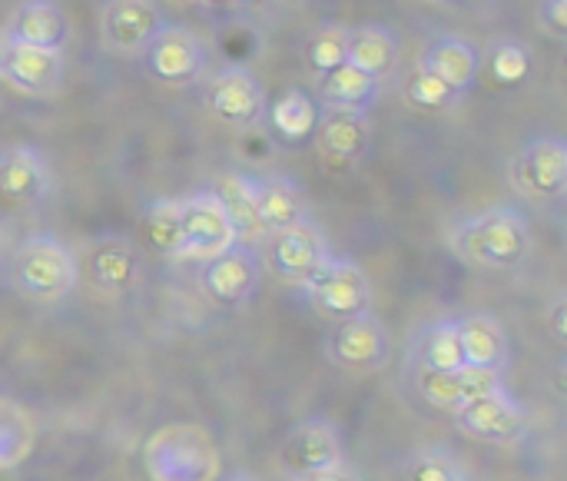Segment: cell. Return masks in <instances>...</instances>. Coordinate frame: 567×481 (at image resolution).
Instances as JSON below:
<instances>
[{
    "instance_id": "1",
    "label": "cell",
    "mask_w": 567,
    "mask_h": 481,
    "mask_svg": "<svg viewBox=\"0 0 567 481\" xmlns=\"http://www.w3.org/2000/svg\"><path fill=\"white\" fill-rule=\"evenodd\" d=\"M449 249L475 269L508 273L528 259L532 226L518 209L492 206L458 219L449 233Z\"/></svg>"
},
{
    "instance_id": "2",
    "label": "cell",
    "mask_w": 567,
    "mask_h": 481,
    "mask_svg": "<svg viewBox=\"0 0 567 481\" xmlns=\"http://www.w3.org/2000/svg\"><path fill=\"white\" fill-rule=\"evenodd\" d=\"M143 472L150 481H219L223 456L203 426L173 422L146 439Z\"/></svg>"
},
{
    "instance_id": "3",
    "label": "cell",
    "mask_w": 567,
    "mask_h": 481,
    "mask_svg": "<svg viewBox=\"0 0 567 481\" xmlns=\"http://www.w3.org/2000/svg\"><path fill=\"white\" fill-rule=\"evenodd\" d=\"M76 279H80V263L73 249L56 236L47 233L27 236L10 256V283L30 303H43V306L60 303L76 289Z\"/></svg>"
},
{
    "instance_id": "4",
    "label": "cell",
    "mask_w": 567,
    "mask_h": 481,
    "mask_svg": "<svg viewBox=\"0 0 567 481\" xmlns=\"http://www.w3.org/2000/svg\"><path fill=\"white\" fill-rule=\"evenodd\" d=\"M309 303L316 306L319 316L332 323H346L355 316H365L372 306V283L365 269L352 259L329 256L306 283H302Z\"/></svg>"
},
{
    "instance_id": "5",
    "label": "cell",
    "mask_w": 567,
    "mask_h": 481,
    "mask_svg": "<svg viewBox=\"0 0 567 481\" xmlns=\"http://www.w3.org/2000/svg\"><path fill=\"white\" fill-rule=\"evenodd\" d=\"M508 183L528 199H561L567 193V146L561 136L528 140L508 163Z\"/></svg>"
},
{
    "instance_id": "6",
    "label": "cell",
    "mask_w": 567,
    "mask_h": 481,
    "mask_svg": "<svg viewBox=\"0 0 567 481\" xmlns=\"http://www.w3.org/2000/svg\"><path fill=\"white\" fill-rule=\"evenodd\" d=\"M140 57L146 73L163 86H193L203 80L209 66L206 43L189 27H173V23H166Z\"/></svg>"
},
{
    "instance_id": "7",
    "label": "cell",
    "mask_w": 567,
    "mask_h": 481,
    "mask_svg": "<svg viewBox=\"0 0 567 481\" xmlns=\"http://www.w3.org/2000/svg\"><path fill=\"white\" fill-rule=\"evenodd\" d=\"M209 113L233 130H256L266 120V86L249 66H223L206 86Z\"/></svg>"
},
{
    "instance_id": "8",
    "label": "cell",
    "mask_w": 567,
    "mask_h": 481,
    "mask_svg": "<svg viewBox=\"0 0 567 481\" xmlns=\"http://www.w3.org/2000/svg\"><path fill=\"white\" fill-rule=\"evenodd\" d=\"M179 226H183L179 263H209L213 256L236 246V233L219 199L209 190L179 199Z\"/></svg>"
},
{
    "instance_id": "9",
    "label": "cell",
    "mask_w": 567,
    "mask_h": 481,
    "mask_svg": "<svg viewBox=\"0 0 567 481\" xmlns=\"http://www.w3.org/2000/svg\"><path fill=\"white\" fill-rule=\"evenodd\" d=\"M163 27L166 13L156 0H103L100 40L110 53L140 57Z\"/></svg>"
},
{
    "instance_id": "10",
    "label": "cell",
    "mask_w": 567,
    "mask_h": 481,
    "mask_svg": "<svg viewBox=\"0 0 567 481\" xmlns=\"http://www.w3.org/2000/svg\"><path fill=\"white\" fill-rule=\"evenodd\" d=\"M259 279H262V263H259V253L246 243H236L229 246L226 253L213 256L209 263H203L199 269V286L203 293L223 306V309H233V306H243L252 299V293L259 289Z\"/></svg>"
},
{
    "instance_id": "11",
    "label": "cell",
    "mask_w": 567,
    "mask_h": 481,
    "mask_svg": "<svg viewBox=\"0 0 567 481\" xmlns=\"http://www.w3.org/2000/svg\"><path fill=\"white\" fill-rule=\"evenodd\" d=\"M339 462H346L339 432H336V426H329L322 419L302 422L279 446V469L289 479L306 481L319 475V472H326V469H332V465H339Z\"/></svg>"
},
{
    "instance_id": "12",
    "label": "cell",
    "mask_w": 567,
    "mask_h": 481,
    "mask_svg": "<svg viewBox=\"0 0 567 481\" xmlns=\"http://www.w3.org/2000/svg\"><path fill=\"white\" fill-rule=\"evenodd\" d=\"M326 352H329V359L339 369H349V372H375V369H382L389 362L392 346H389L385 326L375 316L365 313V316L336 323Z\"/></svg>"
},
{
    "instance_id": "13",
    "label": "cell",
    "mask_w": 567,
    "mask_h": 481,
    "mask_svg": "<svg viewBox=\"0 0 567 481\" xmlns=\"http://www.w3.org/2000/svg\"><path fill=\"white\" fill-rule=\"evenodd\" d=\"M455 422L465 436L488 446H515L528 432V412L512 392H498L478 402H468L455 412Z\"/></svg>"
},
{
    "instance_id": "14",
    "label": "cell",
    "mask_w": 567,
    "mask_h": 481,
    "mask_svg": "<svg viewBox=\"0 0 567 481\" xmlns=\"http://www.w3.org/2000/svg\"><path fill=\"white\" fill-rule=\"evenodd\" d=\"M316 143L319 153L329 166L336 170H352L365 160L372 146V123L369 113L355 110H329L319 106V123H316Z\"/></svg>"
},
{
    "instance_id": "15",
    "label": "cell",
    "mask_w": 567,
    "mask_h": 481,
    "mask_svg": "<svg viewBox=\"0 0 567 481\" xmlns=\"http://www.w3.org/2000/svg\"><path fill=\"white\" fill-rule=\"evenodd\" d=\"M332 256L329 243H326V233L319 229V223L312 219H302L289 229H279L272 233V243H269V263L272 269L289 279V283H306L326 259Z\"/></svg>"
},
{
    "instance_id": "16",
    "label": "cell",
    "mask_w": 567,
    "mask_h": 481,
    "mask_svg": "<svg viewBox=\"0 0 567 481\" xmlns=\"http://www.w3.org/2000/svg\"><path fill=\"white\" fill-rule=\"evenodd\" d=\"M63 53L56 50H40V47H27V43H13L7 37L3 57H0V76L17 86L20 93L30 96H50L63 86Z\"/></svg>"
},
{
    "instance_id": "17",
    "label": "cell",
    "mask_w": 567,
    "mask_h": 481,
    "mask_svg": "<svg viewBox=\"0 0 567 481\" xmlns=\"http://www.w3.org/2000/svg\"><path fill=\"white\" fill-rule=\"evenodd\" d=\"M53 186L47 156L37 146H7L0 150V199L10 206H33Z\"/></svg>"
},
{
    "instance_id": "18",
    "label": "cell",
    "mask_w": 567,
    "mask_h": 481,
    "mask_svg": "<svg viewBox=\"0 0 567 481\" xmlns=\"http://www.w3.org/2000/svg\"><path fill=\"white\" fill-rule=\"evenodd\" d=\"M7 37L13 43L63 53L70 40V20L56 0H20L7 23Z\"/></svg>"
},
{
    "instance_id": "19",
    "label": "cell",
    "mask_w": 567,
    "mask_h": 481,
    "mask_svg": "<svg viewBox=\"0 0 567 481\" xmlns=\"http://www.w3.org/2000/svg\"><path fill=\"white\" fill-rule=\"evenodd\" d=\"M86 276L100 293H126L140 276V249L126 236H100L86 249Z\"/></svg>"
},
{
    "instance_id": "20",
    "label": "cell",
    "mask_w": 567,
    "mask_h": 481,
    "mask_svg": "<svg viewBox=\"0 0 567 481\" xmlns=\"http://www.w3.org/2000/svg\"><path fill=\"white\" fill-rule=\"evenodd\" d=\"M419 66H425L442 83H449L452 90H458L465 96L475 86V80H478L482 53L475 50L472 40H465L458 33H445V37H439V40L429 43V50L422 53Z\"/></svg>"
},
{
    "instance_id": "21",
    "label": "cell",
    "mask_w": 567,
    "mask_h": 481,
    "mask_svg": "<svg viewBox=\"0 0 567 481\" xmlns=\"http://www.w3.org/2000/svg\"><path fill=\"white\" fill-rule=\"evenodd\" d=\"M252 180V196H256V209H259V219L266 226V233H279V229H289L302 219H309V203H306V193L296 180L289 176H249Z\"/></svg>"
},
{
    "instance_id": "22",
    "label": "cell",
    "mask_w": 567,
    "mask_h": 481,
    "mask_svg": "<svg viewBox=\"0 0 567 481\" xmlns=\"http://www.w3.org/2000/svg\"><path fill=\"white\" fill-rule=\"evenodd\" d=\"M458 339H462L465 366L505 372L512 349H508V332L495 316L472 313V316L458 319Z\"/></svg>"
},
{
    "instance_id": "23",
    "label": "cell",
    "mask_w": 567,
    "mask_h": 481,
    "mask_svg": "<svg viewBox=\"0 0 567 481\" xmlns=\"http://www.w3.org/2000/svg\"><path fill=\"white\" fill-rule=\"evenodd\" d=\"M346 63H352L355 70H362V73H369L372 80L382 83L399 66V37L389 27H382V23L349 27Z\"/></svg>"
},
{
    "instance_id": "24",
    "label": "cell",
    "mask_w": 567,
    "mask_h": 481,
    "mask_svg": "<svg viewBox=\"0 0 567 481\" xmlns=\"http://www.w3.org/2000/svg\"><path fill=\"white\" fill-rule=\"evenodd\" d=\"M209 193L219 199V206H223V213H226V219H229V226L236 233V243H246L249 246V243H259L266 236V226L259 219L256 196H252V180L249 176H243V173H223Z\"/></svg>"
},
{
    "instance_id": "25",
    "label": "cell",
    "mask_w": 567,
    "mask_h": 481,
    "mask_svg": "<svg viewBox=\"0 0 567 481\" xmlns=\"http://www.w3.org/2000/svg\"><path fill=\"white\" fill-rule=\"evenodd\" d=\"M319 103L329 110H355V113H369L382 93V83L372 80L369 73L355 70L352 63H342L329 73L319 76L316 83Z\"/></svg>"
},
{
    "instance_id": "26",
    "label": "cell",
    "mask_w": 567,
    "mask_h": 481,
    "mask_svg": "<svg viewBox=\"0 0 567 481\" xmlns=\"http://www.w3.org/2000/svg\"><path fill=\"white\" fill-rule=\"evenodd\" d=\"M266 120H269V130L289 143V146H299L306 140L316 136V123H319V103L302 90V86H292L286 90L272 106H266Z\"/></svg>"
},
{
    "instance_id": "27",
    "label": "cell",
    "mask_w": 567,
    "mask_h": 481,
    "mask_svg": "<svg viewBox=\"0 0 567 481\" xmlns=\"http://www.w3.org/2000/svg\"><path fill=\"white\" fill-rule=\"evenodd\" d=\"M33 449H37L33 416L20 402L0 396V472L20 469Z\"/></svg>"
},
{
    "instance_id": "28",
    "label": "cell",
    "mask_w": 567,
    "mask_h": 481,
    "mask_svg": "<svg viewBox=\"0 0 567 481\" xmlns=\"http://www.w3.org/2000/svg\"><path fill=\"white\" fill-rule=\"evenodd\" d=\"M143 243L166 259H179L183 249V226H179V199H153L143 216Z\"/></svg>"
},
{
    "instance_id": "29",
    "label": "cell",
    "mask_w": 567,
    "mask_h": 481,
    "mask_svg": "<svg viewBox=\"0 0 567 481\" xmlns=\"http://www.w3.org/2000/svg\"><path fill=\"white\" fill-rule=\"evenodd\" d=\"M462 366H465V352H462V339H458V323L445 319V323L429 326L419 339V369L458 372Z\"/></svg>"
},
{
    "instance_id": "30",
    "label": "cell",
    "mask_w": 567,
    "mask_h": 481,
    "mask_svg": "<svg viewBox=\"0 0 567 481\" xmlns=\"http://www.w3.org/2000/svg\"><path fill=\"white\" fill-rule=\"evenodd\" d=\"M465 96L458 90H452L449 83H442L435 73H429L425 66H415L412 76L405 80V103L422 110V113H449L462 103Z\"/></svg>"
},
{
    "instance_id": "31",
    "label": "cell",
    "mask_w": 567,
    "mask_h": 481,
    "mask_svg": "<svg viewBox=\"0 0 567 481\" xmlns=\"http://www.w3.org/2000/svg\"><path fill=\"white\" fill-rule=\"evenodd\" d=\"M346 50H349V27H342V23L319 27L309 37V43H306V57H309V66L316 70V76L342 66L346 63Z\"/></svg>"
},
{
    "instance_id": "32",
    "label": "cell",
    "mask_w": 567,
    "mask_h": 481,
    "mask_svg": "<svg viewBox=\"0 0 567 481\" xmlns=\"http://www.w3.org/2000/svg\"><path fill=\"white\" fill-rule=\"evenodd\" d=\"M415 386H419V396H422L429 406H435V409L458 412V409L465 406L458 372H432V369H419V372H415Z\"/></svg>"
},
{
    "instance_id": "33",
    "label": "cell",
    "mask_w": 567,
    "mask_h": 481,
    "mask_svg": "<svg viewBox=\"0 0 567 481\" xmlns=\"http://www.w3.org/2000/svg\"><path fill=\"white\" fill-rule=\"evenodd\" d=\"M532 73V53L518 40H502L492 50V76L502 86H522Z\"/></svg>"
},
{
    "instance_id": "34",
    "label": "cell",
    "mask_w": 567,
    "mask_h": 481,
    "mask_svg": "<svg viewBox=\"0 0 567 481\" xmlns=\"http://www.w3.org/2000/svg\"><path fill=\"white\" fill-rule=\"evenodd\" d=\"M458 472V462L445 449H422L409 462V481H452Z\"/></svg>"
},
{
    "instance_id": "35",
    "label": "cell",
    "mask_w": 567,
    "mask_h": 481,
    "mask_svg": "<svg viewBox=\"0 0 567 481\" xmlns=\"http://www.w3.org/2000/svg\"><path fill=\"white\" fill-rule=\"evenodd\" d=\"M458 379H462V399H465V406L468 402H478V399H488V396H498V392H508L505 389V376L502 372H492V369L462 366L458 369Z\"/></svg>"
},
{
    "instance_id": "36",
    "label": "cell",
    "mask_w": 567,
    "mask_h": 481,
    "mask_svg": "<svg viewBox=\"0 0 567 481\" xmlns=\"http://www.w3.org/2000/svg\"><path fill=\"white\" fill-rule=\"evenodd\" d=\"M542 23H545L555 37H565L567 0H542Z\"/></svg>"
},
{
    "instance_id": "37",
    "label": "cell",
    "mask_w": 567,
    "mask_h": 481,
    "mask_svg": "<svg viewBox=\"0 0 567 481\" xmlns=\"http://www.w3.org/2000/svg\"><path fill=\"white\" fill-rule=\"evenodd\" d=\"M548 323H551V336H555V342H558V346H565V339H567V296L565 293H558V296L551 299V316H548Z\"/></svg>"
},
{
    "instance_id": "38",
    "label": "cell",
    "mask_w": 567,
    "mask_h": 481,
    "mask_svg": "<svg viewBox=\"0 0 567 481\" xmlns=\"http://www.w3.org/2000/svg\"><path fill=\"white\" fill-rule=\"evenodd\" d=\"M306 481H362V475H359V469L339 462V465H332V469H326V472H319V475H312V479Z\"/></svg>"
},
{
    "instance_id": "39",
    "label": "cell",
    "mask_w": 567,
    "mask_h": 481,
    "mask_svg": "<svg viewBox=\"0 0 567 481\" xmlns=\"http://www.w3.org/2000/svg\"><path fill=\"white\" fill-rule=\"evenodd\" d=\"M236 7H246V10H262V7H269L272 0H233Z\"/></svg>"
},
{
    "instance_id": "40",
    "label": "cell",
    "mask_w": 567,
    "mask_h": 481,
    "mask_svg": "<svg viewBox=\"0 0 567 481\" xmlns=\"http://www.w3.org/2000/svg\"><path fill=\"white\" fill-rule=\"evenodd\" d=\"M179 3H199V7H229L233 0H179Z\"/></svg>"
},
{
    "instance_id": "41",
    "label": "cell",
    "mask_w": 567,
    "mask_h": 481,
    "mask_svg": "<svg viewBox=\"0 0 567 481\" xmlns=\"http://www.w3.org/2000/svg\"><path fill=\"white\" fill-rule=\"evenodd\" d=\"M3 246H7V223H3V216H0V253H3Z\"/></svg>"
},
{
    "instance_id": "42",
    "label": "cell",
    "mask_w": 567,
    "mask_h": 481,
    "mask_svg": "<svg viewBox=\"0 0 567 481\" xmlns=\"http://www.w3.org/2000/svg\"><path fill=\"white\" fill-rule=\"evenodd\" d=\"M219 481H256L252 475H246V472H236V475H229V479H219Z\"/></svg>"
},
{
    "instance_id": "43",
    "label": "cell",
    "mask_w": 567,
    "mask_h": 481,
    "mask_svg": "<svg viewBox=\"0 0 567 481\" xmlns=\"http://www.w3.org/2000/svg\"><path fill=\"white\" fill-rule=\"evenodd\" d=\"M452 481H472V479H468L465 472H458V475H455V479H452Z\"/></svg>"
}]
</instances>
